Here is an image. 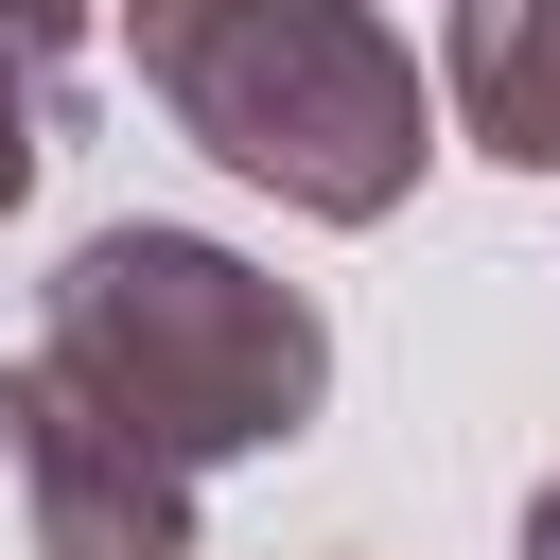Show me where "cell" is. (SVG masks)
<instances>
[{
    "label": "cell",
    "instance_id": "cell-1",
    "mask_svg": "<svg viewBox=\"0 0 560 560\" xmlns=\"http://www.w3.org/2000/svg\"><path fill=\"white\" fill-rule=\"evenodd\" d=\"M35 350H52L105 420H140L175 472L298 455L315 402H332V315H315L280 262H245V245H210V228H158V210L88 228V245L35 280Z\"/></svg>",
    "mask_w": 560,
    "mask_h": 560
},
{
    "label": "cell",
    "instance_id": "cell-2",
    "mask_svg": "<svg viewBox=\"0 0 560 560\" xmlns=\"http://www.w3.org/2000/svg\"><path fill=\"white\" fill-rule=\"evenodd\" d=\"M122 52L158 122L298 228H385L438 158V88L385 35V0H122Z\"/></svg>",
    "mask_w": 560,
    "mask_h": 560
},
{
    "label": "cell",
    "instance_id": "cell-3",
    "mask_svg": "<svg viewBox=\"0 0 560 560\" xmlns=\"http://www.w3.org/2000/svg\"><path fill=\"white\" fill-rule=\"evenodd\" d=\"M0 490H18V525H35V560H192V490L210 472H175L140 420H105L52 350H18L0 368Z\"/></svg>",
    "mask_w": 560,
    "mask_h": 560
},
{
    "label": "cell",
    "instance_id": "cell-4",
    "mask_svg": "<svg viewBox=\"0 0 560 560\" xmlns=\"http://www.w3.org/2000/svg\"><path fill=\"white\" fill-rule=\"evenodd\" d=\"M455 140L508 158V175H560V0H455Z\"/></svg>",
    "mask_w": 560,
    "mask_h": 560
},
{
    "label": "cell",
    "instance_id": "cell-5",
    "mask_svg": "<svg viewBox=\"0 0 560 560\" xmlns=\"http://www.w3.org/2000/svg\"><path fill=\"white\" fill-rule=\"evenodd\" d=\"M70 88H88V0H0V228L35 210L70 140Z\"/></svg>",
    "mask_w": 560,
    "mask_h": 560
},
{
    "label": "cell",
    "instance_id": "cell-6",
    "mask_svg": "<svg viewBox=\"0 0 560 560\" xmlns=\"http://www.w3.org/2000/svg\"><path fill=\"white\" fill-rule=\"evenodd\" d=\"M525 560H560V472H542V490H525Z\"/></svg>",
    "mask_w": 560,
    "mask_h": 560
}]
</instances>
